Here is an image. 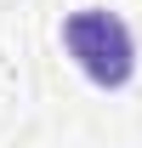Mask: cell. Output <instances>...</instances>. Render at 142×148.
I'll return each instance as SVG.
<instances>
[{
  "label": "cell",
  "mask_w": 142,
  "mask_h": 148,
  "mask_svg": "<svg viewBox=\"0 0 142 148\" xmlns=\"http://www.w3.org/2000/svg\"><path fill=\"white\" fill-rule=\"evenodd\" d=\"M63 51L74 57V69L85 74L91 86L102 91H119L137 74V40H131V23L108 6H80L63 17Z\"/></svg>",
  "instance_id": "1"
}]
</instances>
